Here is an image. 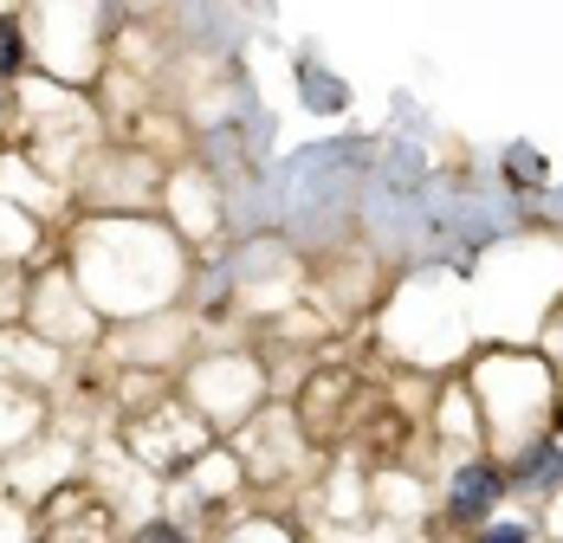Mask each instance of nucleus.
Returning a JSON list of instances; mask_svg holds the SVG:
<instances>
[{
  "label": "nucleus",
  "instance_id": "6e6552de",
  "mask_svg": "<svg viewBox=\"0 0 563 543\" xmlns=\"http://www.w3.org/2000/svg\"><path fill=\"white\" fill-rule=\"evenodd\" d=\"M143 543H181L175 531H143Z\"/></svg>",
  "mask_w": 563,
  "mask_h": 543
},
{
  "label": "nucleus",
  "instance_id": "39448f33",
  "mask_svg": "<svg viewBox=\"0 0 563 543\" xmlns=\"http://www.w3.org/2000/svg\"><path fill=\"white\" fill-rule=\"evenodd\" d=\"M558 466H563V453H558V446H538V459H531V473H525V479H531V486L544 491V486H558Z\"/></svg>",
  "mask_w": 563,
  "mask_h": 543
},
{
  "label": "nucleus",
  "instance_id": "f03ea898",
  "mask_svg": "<svg viewBox=\"0 0 563 543\" xmlns=\"http://www.w3.org/2000/svg\"><path fill=\"white\" fill-rule=\"evenodd\" d=\"M493 498H499V473H493V466H466V473L453 479V518H486Z\"/></svg>",
  "mask_w": 563,
  "mask_h": 543
},
{
  "label": "nucleus",
  "instance_id": "7ed1b4c3",
  "mask_svg": "<svg viewBox=\"0 0 563 543\" xmlns=\"http://www.w3.org/2000/svg\"><path fill=\"white\" fill-rule=\"evenodd\" d=\"M298 91H305V104H318V110H343V104H350V91H343L318 58H311V65H298Z\"/></svg>",
  "mask_w": 563,
  "mask_h": 543
},
{
  "label": "nucleus",
  "instance_id": "0eeeda50",
  "mask_svg": "<svg viewBox=\"0 0 563 543\" xmlns=\"http://www.w3.org/2000/svg\"><path fill=\"white\" fill-rule=\"evenodd\" d=\"M479 543H531V531H525V524H493Z\"/></svg>",
  "mask_w": 563,
  "mask_h": 543
},
{
  "label": "nucleus",
  "instance_id": "20e7f679",
  "mask_svg": "<svg viewBox=\"0 0 563 543\" xmlns=\"http://www.w3.org/2000/svg\"><path fill=\"white\" fill-rule=\"evenodd\" d=\"M506 168H511V181H531V188L544 181V156H538V149H525V143H511V149H506Z\"/></svg>",
  "mask_w": 563,
  "mask_h": 543
},
{
  "label": "nucleus",
  "instance_id": "f257e3e1",
  "mask_svg": "<svg viewBox=\"0 0 563 543\" xmlns=\"http://www.w3.org/2000/svg\"><path fill=\"white\" fill-rule=\"evenodd\" d=\"M363 175H369V149L338 136V143H318L285 163L279 201L298 226H331L338 214H350V195L363 188Z\"/></svg>",
  "mask_w": 563,
  "mask_h": 543
},
{
  "label": "nucleus",
  "instance_id": "1a4fd4ad",
  "mask_svg": "<svg viewBox=\"0 0 563 543\" xmlns=\"http://www.w3.org/2000/svg\"><path fill=\"white\" fill-rule=\"evenodd\" d=\"M0 110H7V98H0Z\"/></svg>",
  "mask_w": 563,
  "mask_h": 543
},
{
  "label": "nucleus",
  "instance_id": "423d86ee",
  "mask_svg": "<svg viewBox=\"0 0 563 543\" xmlns=\"http://www.w3.org/2000/svg\"><path fill=\"white\" fill-rule=\"evenodd\" d=\"M7 71H20V26L13 20H0V78Z\"/></svg>",
  "mask_w": 563,
  "mask_h": 543
}]
</instances>
